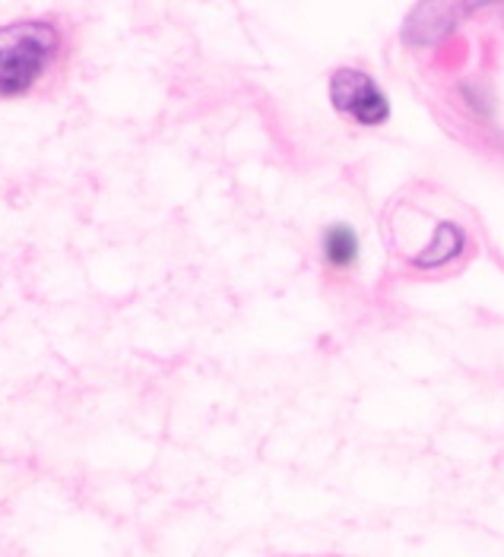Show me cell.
I'll return each instance as SVG.
<instances>
[{
    "mask_svg": "<svg viewBox=\"0 0 504 557\" xmlns=\"http://www.w3.org/2000/svg\"><path fill=\"white\" fill-rule=\"evenodd\" d=\"M327 96H330V104L346 121H353L356 127L374 131V127H384L391 121V99H388V92L365 70H336L330 76V83H327Z\"/></svg>",
    "mask_w": 504,
    "mask_h": 557,
    "instance_id": "7a4b0ae2",
    "label": "cell"
},
{
    "mask_svg": "<svg viewBox=\"0 0 504 557\" xmlns=\"http://www.w3.org/2000/svg\"><path fill=\"white\" fill-rule=\"evenodd\" d=\"M460 250H464V232H460V225L444 222V225H438L432 244L413 263L422 267V270H438V267H447L451 260H457Z\"/></svg>",
    "mask_w": 504,
    "mask_h": 557,
    "instance_id": "277c9868",
    "label": "cell"
},
{
    "mask_svg": "<svg viewBox=\"0 0 504 557\" xmlns=\"http://www.w3.org/2000/svg\"><path fill=\"white\" fill-rule=\"evenodd\" d=\"M61 51V29L48 20H16L0 26V96H23Z\"/></svg>",
    "mask_w": 504,
    "mask_h": 557,
    "instance_id": "6da1fadb",
    "label": "cell"
},
{
    "mask_svg": "<svg viewBox=\"0 0 504 557\" xmlns=\"http://www.w3.org/2000/svg\"><path fill=\"white\" fill-rule=\"evenodd\" d=\"M361 238L349 222H330L321 232V263L333 276H349L359 270Z\"/></svg>",
    "mask_w": 504,
    "mask_h": 557,
    "instance_id": "3957f363",
    "label": "cell"
}]
</instances>
